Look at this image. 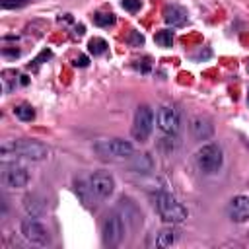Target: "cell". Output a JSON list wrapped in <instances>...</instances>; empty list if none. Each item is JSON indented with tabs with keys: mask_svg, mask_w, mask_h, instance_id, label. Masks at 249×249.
<instances>
[{
	"mask_svg": "<svg viewBox=\"0 0 249 249\" xmlns=\"http://www.w3.org/2000/svg\"><path fill=\"white\" fill-rule=\"evenodd\" d=\"M107 41L105 39H101V37H93V39H90V45H88V49H90V53L93 55V57H99V55H103L105 51H107Z\"/></svg>",
	"mask_w": 249,
	"mask_h": 249,
	"instance_id": "d6986e66",
	"label": "cell"
},
{
	"mask_svg": "<svg viewBox=\"0 0 249 249\" xmlns=\"http://www.w3.org/2000/svg\"><path fill=\"white\" fill-rule=\"evenodd\" d=\"M30 0H2V8L10 10V8H20V6H26Z\"/></svg>",
	"mask_w": 249,
	"mask_h": 249,
	"instance_id": "d4e9b609",
	"label": "cell"
},
{
	"mask_svg": "<svg viewBox=\"0 0 249 249\" xmlns=\"http://www.w3.org/2000/svg\"><path fill=\"white\" fill-rule=\"evenodd\" d=\"M76 35H84V26H78L76 28Z\"/></svg>",
	"mask_w": 249,
	"mask_h": 249,
	"instance_id": "83f0119b",
	"label": "cell"
},
{
	"mask_svg": "<svg viewBox=\"0 0 249 249\" xmlns=\"http://www.w3.org/2000/svg\"><path fill=\"white\" fill-rule=\"evenodd\" d=\"M121 216L124 218V222L131 224L133 228H139L142 224V212L129 199H121Z\"/></svg>",
	"mask_w": 249,
	"mask_h": 249,
	"instance_id": "5bb4252c",
	"label": "cell"
},
{
	"mask_svg": "<svg viewBox=\"0 0 249 249\" xmlns=\"http://www.w3.org/2000/svg\"><path fill=\"white\" fill-rule=\"evenodd\" d=\"M2 183L8 189H24L30 183V173L22 166H6L2 171Z\"/></svg>",
	"mask_w": 249,
	"mask_h": 249,
	"instance_id": "30bf717a",
	"label": "cell"
},
{
	"mask_svg": "<svg viewBox=\"0 0 249 249\" xmlns=\"http://www.w3.org/2000/svg\"><path fill=\"white\" fill-rule=\"evenodd\" d=\"M14 115L24 123H31L35 119V109L30 103H20L14 107Z\"/></svg>",
	"mask_w": 249,
	"mask_h": 249,
	"instance_id": "e0dca14e",
	"label": "cell"
},
{
	"mask_svg": "<svg viewBox=\"0 0 249 249\" xmlns=\"http://www.w3.org/2000/svg\"><path fill=\"white\" fill-rule=\"evenodd\" d=\"M247 103H249V95H247Z\"/></svg>",
	"mask_w": 249,
	"mask_h": 249,
	"instance_id": "f1b7e54d",
	"label": "cell"
},
{
	"mask_svg": "<svg viewBox=\"0 0 249 249\" xmlns=\"http://www.w3.org/2000/svg\"><path fill=\"white\" fill-rule=\"evenodd\" d=\"M93 152L103 160H127L133 158L135 148L123 139H101L93 144Z\"/></svg>",
	"mask_w": 249,
	"mask_h": 249,
	"instance_id": "7a4b0ae2",
	"label": "cell"
},
{
	"mask_svg": "<svg viewBox=\"0 0 249 249\" xmlns=\"http://www.w3.org/2000/svg\"><path fill=\"white\" fill-rule=\"evenodd\" d=\"M2 55L4 57H20V51L18 49H12V51L10 49H2Z\"/></svg>",
	"mask_w": 249,
	"mask_h": 249,
	"instance_id": "4316f807",
	"label": "cell"
},
{
	"mask_svg": "<svg viewBox=\"0 0 249 249\" xmlns=\"http://www.w3.org/2000/svg\"><path fill=\"white\" fill-rule=\"evenodd\" d=\"M127 41H129L131 47H142L144 45V37L140 35V31H135V30L131 31V35L127 37Z\"/></svg>",
	"mask_w": 249,
	"mask_h": 249,
	"instance_id": "603a6c76",
	"label": "cell"
},
{
	"mask_svg": "<svg viewBox=\"0 0 249 249\" xmlns=\"http://www.w3.org/2000/svg\"><path fill=\"white\" fill-rule=\"evenodd\" d=\"M74 64H76V66H80V68H86V66L90 64V61H88V57H86V55H80V57L74 61Z\"/></svg>",
	"mask_w": 249,
	"mask_h": 249,
	"instance_id": "484cf974",
	"label": "cell"
},
{
	"mask_svg": "<svg viewBox=\"0 0 249 249\" xmlns=\"http://www.w3.org/2000/svg\"><path fill=\"white\" fill-rule=\"evenodd\" d=\"M24 208L28 210L30 216L39 218V216H43V214L47 212V202H45V199H41L39 195H28V197L24 199Z\"/></svg>",
	"mask_w": 249,
	"mask_h": 249,
	"instance_id": "9a60e30c",
	"label": "cell"
},
{
	"mask_svg": "<svg viewBox=\"0 0 249 249\" xmlns=\"http://www.w3.org/2000/svg\"><path fill=\"white\" fill-rule=\"evenodd\" d=\"M93 24L99 26V28H109L115 24V14L111 12H97L93 14Z\"/></svg>",
	"mask_w": 249,
	"mask_h": 249,
	"instance_id": "ffe728a7",
	"label": "cell"
},
{
	"mask_svg": "<svg viewBox=\"0 0 249 249\" xmlns=\"http://www.w3.org/2000/svg\"><path fill=\"white\" fill-rule=\"evenodd\" d=\"M154 39H156V43H158L160 47H171V45H173V33H171L170 30L158 31Z\"/></svg>",
	"mask_w": 249,
	"mask_h": 249,
	"instance_id": "7402d4cb",
	"label": "cell"
},
{
	"mask_svg": "<svg viewBox=\"0 0 249 249\" xmlns=\"http://www.w3.org/2000/svg\"><path fill=\"white\" fill-rule=\"evenodd\" d=\"M173 243H175V232L171 228H164L158 232V237H156L158 247H171Z\"/></svg>",
	"mask_w": 249,
	"mask_h": 249,
	"instance_id": "ac0fdd59",
	"label": "cell"
},
{
	"mask_svg": "<svg viewBox=\"0 0 249 249\" xmlns=\"http://www.w3.org/2000/svg\"><path fill=\"white\" fill-rule=\"evenodd\" d=\"M156 121H158V129L170 137H175L181 129L179 111L173 105H162L156 113Z\"/></svg>",
	"mask_w": 249,
	"mask_h": 249,
	"instance_id": "ba28073f",
	"label": "cell"
},
{
	"mask_svg": "<svg viewBox=\"0 0 249 249\" xmlns=\"http://www.w3.org/2000/svg\"><path fill=\"white\" fill-rule=\"evenodd\" d=\"M156 208L160 212V216L166 220V222H171V224H179V222H185L189 212L187 208L171 195V193H160L156 197Z\"/></svg>",
	"mask_w": 249,
	"mask_h": 249,
	"instance_id": "3957f363",
	"label": "cell"
},
{
	"mask_svg": "<svg viewBox=\"0 0 249 249\" xmlns=\"http://www.w3.org/2000/svg\"><path fill=\"white\" fill-rule=\"evenodd\" d=\"M16 70H4L2 72V90L8 93V92H12V88L16 86Z\"/></svg>",
	"mask_w": 249,
	"mask_h": 249,
	"instance_id": "44dd1931",
	"label": "cell"
},
{
	"mask_svg": "<svg viewBox=\"0 0 249 249\" xmlns=\"http://www.w3.org/2000/svg\"><path fill=\"white\" fill-rule=\"evenodd\" d=\"M90 191L99 199H109L115 191V179L107 171H97L90 177Z\"/></svg>",
	"mask_w": 249,
	"mask_h": 249,
	"instance_id": "9c48e42d",
	"label": "cell"
},
{
	"mask_svg": "<svg viewBox=\"0 0 249 249\" xmlns=\"http://www.w3.org/2000/svg\"><path fill=\"white\" fill-rule=\"evenodd\" d=\"M121 6L129 12H139L140 10V0H123Z\"/></svg>",
	"mask_w": 249,
	"mask_h": 249,
	"instance_id": "cb8c5ba5",
	"label": "cell"
},
{
	"mask_svg": "<svg viewBox=\"0 0 249 249\" xmlns=\"http://www.w3.org/2000/svg\"><path fill=\"white\" fill-rule=\"evenodd\" d=\"M164 20L166 24H170L171 28H179V26H185L187 24V10L183 6H177V4H168L164 8Z\"/></svg>",
	"mask_w": 249,
	"mask_h": 249,
	"instance_id": "4fadbf2b",
	"label": "cell"
},
{
	"mask_svg": "<svg viewBox=\"0 0 249 249\" xmlns=\"http://www.w3.org/2000/svg\"><path fill=\"white\" fill-rule=\"evenodd\" d=\"M189 129H191V135L197 139V140H206L214 135V124L208 117H202V115H197L191 119V124H189Z\"/></svg>",
	"mask_w": 249,
	"mask_h": 249,
	"instance_id": "7c38bea8",
	"label": "cell"
},
{
	"mask_svg": "<svg viewBox=\"0 0 249 249\" xmlns=\"http://www.w3.org/2000/svg\"><path fill=\"white\" fill-rule=\"evenodd\" d=\"M195 160H197V166H199V170L202 173L212 175V173L220 171V168L224 164V152H222V148L218 144L210 142V144H204V146H201L197 150Z\"/></svg>",
	"mask_w": 249,
	"mask_h": 249,
	"instance_id": "277c9868",
	"label": "cell"
},
{
	"mask_svg": "<svg viewBox=\"0 0 249 249\" xmlns=\"http://www.w3.org/2000/svg\"><path fill=\"white\" fill-rule=\"evenodd\" d=\"M152 129H154V111L148 105H139L133 121V131H131L133 139L139 142H144L152 135Z\"/></svg>",
	"mask_w": 249,
	"mask_h": 249,
	"instance_id": "5b68a950",
	"label": "cell"
},
{
	"mask_svg": "<svg viewBox=\"0 0 249 249\" xmlns=\"http://www.w3.org/2000/svg\"><path fill=\"white\" fill-rule=\"evenodd\" d=\"M124 218L117 212L109 214L107 220L103 222V230H101V237H103V243L109 245V247H115L123 241L124 237Z\"/></svg>",
	"mask_w": 249,
	"mask_h": 249,
	"instance_id": "8992f818",
	"label": "cell"
},
{
	"mask_svg": "<svg viewBox=\"0 0 249 249\" xmlns=\"http://www.w3.org/2000/svg\"><path fill=\"white\" fill-rule=\"evenodd\" d=\"M20 232L22 235L33 243V245H41V247H47L51 245V237H49V232L43 228L41 222L35 220V216H30V218H24L22 224H20Z\"/></svg>",
	"mask_w": 249,
	"mask_h": 249,
	"instance_id": "52a82bcc",
	"label": "cell"
},
{
	"mask_svg": "<svg viewBox=\"0 0 249 249\" xmlns=\"http://www.w3.org/2000/svg\"><path fill=\"white\" fill-rule=\"evenodd\" d=\"M228 216L233 222H247L249 220V197L237 195L228 204Z\"/></svg>",
	"mask_w": 249,
	"mask_h": 249,
	"instance_id": "8fae6325",
	"label": "cell"
},
{
	"mask_svg": "<svg viewBox=\"0 0 249 249\" xmlns=\"http://www.w3.org/2000/svg\"><path fill=\"white\" fill-rule=\"evenodd\" d=\"M131 170H135L137 173H150L154 170V160L150 154H133L131 160Z\"/></svg>",
	"mask_w": 249,
	"mask_h": 249,
	"instance_id": "2e32d148",
	"label": "cell"
},
{
	"mask_svg": "<svg viewBox=\"0 0 249 249\" xmlns=\"http://www.w3.org/2000/svg\"><path fill=\"white\" fill-rule=\"evenodd\" d=\"M0 152H2V160H6L10 154L31 162H43L49 158V148L37 140H12V142L6 140L2 148H0Z\"/></svg>",
	"mask_w": 249,
	"mask_h": 249,
	"instance_id": "6da1fadb",
	"label": "cell"
}]
</instances>
